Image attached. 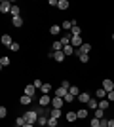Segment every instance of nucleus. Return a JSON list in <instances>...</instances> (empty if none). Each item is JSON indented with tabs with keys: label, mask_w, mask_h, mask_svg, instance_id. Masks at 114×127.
Masks as SVG:
<instances>
[{
	"label": "nucleus",
	"mask_w": 114,
	"mask_h": 127,
	"mask_svg": "<svg viewBox=\"0 0 114 127\" xmlns=\"http://www.w3.org/2000/svg\"><path fill=\"white\" fill-rule=\"evenodd\" d=\"M61 87H65V89H71V84H69L67 80H63V82H61Z\"/></svg>",
	"instance_id": "40"
},
{
	"label": "nucleus",
	"mask_w": 114,
	"mask_h": 127,
	"mask_svg": "<svg viewBox=\"0 0 114 127\" xmlns=\"http://www.w3.org/2000/svg\"><path fill=\"white\" fill-rule=\"evenodd\" d=\"M51 49H53V51H63V44H61V40H57V42H53V46H51Z\"/></svg>",
	"instance_id": "19"
},
{
	"label": "nucleus",
	"mask_w": 114,
	"mask_h": 127,
	"mask_svg": "<svg viewBox=\"0 0 114 127\" xmlns=\"http://www.w3.org/2000/svg\"><path fill=\"white\" fill-rule=\"evenodd\" d=\"M6 114H8V110H6V106H0V118H2V120L6 118Z\"/></svg>",
	"instance_id": "38"
},
{
	"label": "nucleus",
	"mask_w": 114,
	"mask_h": 127,
	"mask_svg": "<svg viewBox=\"0 0 114 127\" xmlns=\"http://www.w3.org/2000/svg\"><path fill=\"white\" fill-rule=\"evenodd\" d=\"M89 51H91V44H82V48L76 49V55H82V53L89 55Z\"/></svg>",
	"instance_id": "3"
},
{
	"label": "nucleus",
	"mask_w": 114,
	"mask_h": 127,
	"mask_svg": "<svg viewBox=\"0 0 114 127\" xmlns=\"http://www.w3.org/2000/svg\"><path fill=\"white\" fill-rule=\"evenodd\" d=\"M87 108H89V110H95V108H99V102H97V99H89V102H87Z\"/></svg>",
	"instance_id": "13"
},
{
	"label": "nucleus",
	"mask_w": 114,
	"mask_h": 127,
	"mask_svg": "<svg viewBox=\"0 0 114 127\" xmlns=\"http://www.w3.org/2000/svg\"><path fill=\"white\" fill-rule=\"evenodd\" d=\"M63 99H61V97H53V99H51V108H59L61 110V106H63Z\"/></svg>",
	"instance_id": "7"
},
{
	"label": "nucleus",
	"mask_w": 114,
	"mask_h": 127,
	"mask_svg": "<svg viewBox=\"0 0 114 127\" xmlns=\"http://www.w3.org/2000/svg\"><path fill=\"white\" fill-rule=\"evenodd\" d=\"M78 57H80L82 63H87V61H89V55H86V53H82V55H78Z\"/></svg>",
	"instance_id": "37"
},
{
	"label": "nucleus",
	"mask_w": 114,
	"mask_h": 127,
	"mask_svg": "<svg viewBox=\"0 0 114 127\" xmlns=\"http://www.w3.org/2000/svg\"><path fill=\"white\" fill-rule=\"evenodd\" d=\"M25 123H27V120H25V116H19V118H17V120H15V125H17V127H23V125H25Z\"/></svg>",
	"instance_id": "24"
},
{
	"label": "nucleus",
	"mask_w": 114,
	"mask_h": 127,
	"mask_svg": "<svg viewBox=\"0 0 114 127\" xmlns=\"http://www.w3.org/2000/svg\"><path fill=\"white\" fill-rule=\"evenodd\" d=\"M107 101H110V102L114 101V91H110V93H107Z\"/></svg>",
	"instance_id": "42"
},
{
	"label": "nucleus",
	"mask_w": 114,
	"mask_h": 127,
	"mask_svg": "<svg viewBox=\"0 0 114 127\" xmlns=\"http://www.w3.org/2000/svg\"><path fill=\"white\" fill-rule=\"evenodd\" d=\"M103 89L107 91V93H110V91H114V82H110L109 78L103 80Z\"/></svg>",
	"instance_id": "4"
},
{
	"label": "nucleus",
	"mask_w": 114,
	"mask_h": 127,
	"mask_svg": "<svg viewBox=\"0 0 114 127\" xmlns=\"http://www.w3.org/2000/svg\"><path fill=\"white\" fill-rule=\"evenodd\" d=\"M71 46H72L74 49L82 48V36H72V38H71Z\"/></svg>",
	"instance_id": "5"
},
{
	"label": "nucleus",
	"mask_w": 114,
	"mask_h": 127,
	"mask_svg": "<svg viewBox=\"0 0 114 127\" xmlns=\"http://www.w3.org/2000/svg\"><path fill=\"white\" fill-rule=\"evenodd\" d=\"M109 127H114V120H109Z\"/></svg>",
	"instance_id": "43"
},
{
	"label": "nucleus",
	"mask_w": 114,
	"mask_h": 127,
	"mask_svg": "<svg viewBox=\"0 0 114 127\" xmlns=\"http://www.w3.org/2000/svg\"><path fill=\"white\" fill-rule=\"evenodd\" d=\"M95 95H97L99 99H103V97H107V91H105L103 87H101V89H97V93H95Z\"/></svg>",
	"instance_id": "35"
},
{
	"label": "nucleus",
	"mask_w": 114,
	"mask_h": 127,
	"mask_svg": "<svg viewBox=\"0 0 114 127\" xmlns=\"http://www.w3.org/2000/svg\"><path fill=\"white\" fill-rule=\"evenodd\" d=\"M65 118H67V122H76V118H78V114H76V112H67L65 114Z\"/></svg>",
	"instance_id": "14"
},
{
	"label": "nucleus",
	"mask_w": 114,
	"mask_h": 127,
	"mask_svg": "<svg viewBox=\"0 0 114 127\" xmlns=\"http://www.w3.org/2000/svg\"><path fill=\"white\" fill-rule=\"evenodd\" d=\"M31 101H33V97H29V95H23L21 99H19V102H21L23 106H29V104H31Z\"/></svg>",
	"instance_id": "15"
},
{
	"label": "nucleus",
	"mask_w": 114,
	"mask_h": 127,
	"mask_svg": "<svg viewBox=\"0 0 114 127\" xmlns=\"http://www.w3.org/2000/svg\"><path fill=\"white\" fill-rule=\"evenodd\" d=\"M34 87H36V89H42V85H44V82H40V80H34Z\"/></svg>",
	"instance_id": "39"
},
{
	"label": "nucleus",
	"mask_w": 114,
	"mask_h": 127,
	"mask_svg": "<svg viewBox=\"0 0 114 127\" xmlns=\"http://www.w3.org/2000/svg\"><path fill=\"white\" fill-rule=\"evenodd\" d=\"M49 32H51L53 36H57V34L61 32V25H51V27H49Z\"/></svg>",
	"instance_id": "18"
},
{
	"label": "nucleus",
	"mask_w": 114,
	"mask_h": 127,
	"mask_svg": "<svg viewBox=\"0 0 114 127\" xmlns=\"http://www.w3.org/2000/svg\"><path fill=\"white\" fill-rule=\"evenodd\" d=\"M10 13H11V15H13V17H19V6H11Z\"/></svg>",
	"instance_id": "28"
},
{
	"label": "nucleus",
	"mask_w": 114,
	"mask_h": 127,
	"mask_svg": "<svg viewBox=\"0 0 114 127\" xmlns=\"http://www.w3.org/2000/svg\"><path fill=\"white\" fill-rule=\"evenodd\" d=\"M10 10H11V2H8V0H2V2H0V11H2V13H8Z\"/></svg>",
	"instance_id": "6"
},
{
	"label": "nucleus",
	"mask_w": 114,
	"mask_h": 127,
	"mask_svg": "<svg viewBox=\"0 0 114 127\" xmlns=\"http://www.w3.org/2000/svg\"><path fill=\"white\" fill-rule=\"evenodd\" d=\"M99 108H101V110H107V108H109V101H107V99L99 101Z\"/></svg>",
	"instance_id": "31"
},
{
	"label": "nucleus",
	"mask_w": 114,
	"mask_h": 127,
	"mask_svg": "<svg viewBox=\"0 0 114 127\" xmlns=\"http://www.w3.org/2000/svg\"><path fill=\"white\" fill-rule=\"evenodd\" d=\"M61 114H63V112H61L59 108H51V110H49V118H55V120H59Z\"/></svg>",
	"instance_id": "10"
},
{
	"label": "nucleus",
	"mask_w": 114,
	"mask_h": 127,
	"mask_svg": "<svg viewBox=\"0 0 114 127\" xmlns=\"http://www.w3.org/2000/svg\"><path fill=\"white\" fill-rule=\"evenodd\" d=\"M38 123H40V125H48V116H38Z\"/></svg>",
	"instance_id": "32"
},
{
	"label": "nucleus",
	"mask_w": 114,
	"mask_h": 127,
	"mask_svg": "<svg viewBox=\"0 0 114 127\" xmlns=\"http://www.w3.org/2000/svg\"><path fill=\"white\" fill-rule=\"evenodd\" d=\"M49 57L53 59V61H57V63H61V61H65V51H49Z\"/></svg>",
	"instance_id": "2"
},
{
	"label": "nucleus",
	"mask_w": 114,
	"mask_h": 127,
	"mask_svg": "<svg viewBox=\"0 0 114 127\" xmlns=\"http://www.w3.org/2000/svg\"><path fill=\"white\" fill-rule=\"evenodd\" d=\"M69 93H71V95H74V97H78V95H80V89H78L76 85H71V89H69Z\"/></svg>",
	"instance_id": "27"
},
{
	"label": "nucleus",
	"mask_w": 114,
	"mask_h": 127,
	"mask_svg": "<svg viewBox=\"0 0 114 127\" xmlns=\"http://www.w3.org/2000/svg\"><path fill=\"white\" fill-rule=\"evenodd\" d=\"M89 127H101V120H97V118H93L91 122H89Z\"/></svg>",
	"instance_id": "34"
},
{
	"label": "nucleus",
	"mask_w": 114,
	"mask_h": 127,
	"mask_svg": "<svg viewBox=\"0 0 114 127\" xmlns=\"http://www.w3.org/2000/svg\"><path fill=\"white\" fill-rule=\"evenodd\" d=\"M76 114H78V118H80V120H84V118H87V114H89V108H80Z\"/></svg>",
	"instance_id": "16"
},
{
	"label": "nucleus",
	"mask_w": 114,
	"mask_h": 127,
	"mask_svg": "<svg viewBox=\"0 0 114 127\" xmlns=\"http://www.w3.org/2000/svg\"><path fill=\"white\" fill-rule=\"evenodd\" d=\"M11 23H13V27H21V25H23L21 15H19V17H13V19H11Z\"/></svg>",
	"instance_id": "26"
},
{
	"label": "nucleus",
	"mask_w": 114,
	"mask_h": 127,
	"mask_svg": "<svg viewBox=\"0 0 114 127\" xmlns=\"http://www.w3.org/2000/svg\"><path fill=\"white\" fill-rule=\"evenodd\" d=\"M48 125L49 127H59V120H55V118H48Z\"/></svg>",
	"instance_id": "23"
},
{
	"label": "nucleus",
	"mask_w": 114,
	"mask_h": 127,
	"mask_svg": "<svg viewBox=\"0 0 114 127\" xmlns=\"http://www.w3.org/2000/svg\"><path fill=\"white\" fill-rule=\"evenodd\" d=\"M78 99H80V102H89V99H91V97H89V93H86V91H82L80 95H78Z\"/></svg>",
	"instance_id": "11"
},
{
	"label": "nucleus",
	"mask_w": 114,
	"mask_h": 127,
	"mask_svg": "<svg viewBox=\"0 0 114 127\" xmlns=\"http://www.w3.org/2000/svg\"><path fill=\"white\" fill-rule=\"evenodd\" d=\"M10 63H11V61H10V57H6V55H4L2 59H0V66H8Z\"/></svg>",
	"instance_id": "30"
},
{
	"label": "nucleus",
	"mask_w": 114,
	"mask_h": 127,
	"mask_svg": "<svg viewBox=\"0 0 114 127\" xmlns=\"http://www.w3.org/2000/svg\"><path fill=\"white\" fill-rule=\"evenodd\" d=\"M57 8H59V10H67V8H69V2H67V0H59Z\"/></svg>",
	"instance_id": "29"
},
{
	"label": "nucleus",
	"mask_w": 114,
	"mask_h": 127,
	"mask_svg": "<svg viewBox=\"0 0 114 127\" xmlns=\"http://www.w3.org/2000/svg\"><path fill=\"white\" fill-rule=\"evenodd\" d=\"M23 127H34V123H25Z\"/></svg>",
	"instance_id": "44"
},
{
	"label": "nucleus",
	"mask_w": 114,
	"mask_h": 127,
	"mask_svg": "<svg viewBox=\"0 0 114 127\" xmlns=\"http://www.w3.org/2000/svg\"><path fill=\"white\" fill-rule=\"evenodd\" d=\"M10 48H11V51H19V44H17V42H13V44L10 46Z\"/></svg>",
	"instance_id": "41"
},
{
	"label": "nucleus",
	"mask_w": 114,
	"mask_h": 127,
	"mask_svg": "<svg viewBox=\"0 0 114 127\" xmlns=\"http://www.w3.org/2000/svg\"><path fill=\"white\" fill-rule=\"evenodd\" d=\"M34 93H36V87H34L33 84H29V85H25V95H29V97H33Z\"/></svg>",
	"instance_id": "9"
},
{
	"label": "nucleus",
	"mask_w": 114,
	"mask_h": 127,
	"mask_svg": "<svg viewBox=\"0 0 114 127\" xmlns=\"http://www.w3.org/2000/svg\"><path fill=\"white\" fill-rule=\"evenodd\" d=\"M2 44H4V46H11V44H13L10 34H4V36H2Z\"/></svg>",
	"instance_id": "20"
},
{
	"label": "nucleus",
	"mask_w": 114,
	"mask_h": 127,
	"mask_svg": "<svg viewBox=\"0 0 114 127\" xmlns=\"http://www.w3.org/2000/svg\"><path fill=\"white\" fill-rule=\"evenodd\" d=\"M74 99H76L74 95H71V93H67V95H65V99H63V101H65V102H72V101H74Z\"/></svg>",
	"instance_id": "36"
},
{
	"label": "nucleus",
	"mask_w": 114,
	"mask_h": 127,
	"mask_svg": "<svg viewBox=\"0 0 114 127\" xmlns=\"http://www.w3.org/2000/svg\"><path fill=\"white\" fill-rule=\"evenodd\" d=\"M40 91H42V95H48L49 91H51V84H44V85H42V89H40Z\"/></svg>",
	"instance_id": "22"
},
{
	"label": "nucleus",
	"mask_w": 114,
	"mask_h": 127,
	"mask_svg": "<svg viewBox=\"0 0 114 127\" xmlns=\"http://www.w3.org/2000/svg\"><path fill=\"white\" fill-rule=\"evenodd\" d=\"M95 118H97V120H103V118H105V110L97 108V110H95Z\"/></svg>",
	"instance_id": "33"
},
{
	"label": "nucleus",
	"mask_w": 114,
	"mask_h": 127,
	"mask_svg": "<svg viewBox=\"0 0 114 127\" xmlns=\"http://www.w3.org/2000/svg\"><path fill=\"white\" fill-rule=\"evenodd\" d=\"M112 40H114V32H112Z\"/></svg>",
	"instance_id": "45"
},
{
	"label": "nucleus",
	"mask_w": 114,
	"mask_h": 127,
	"mask_svg": "<svg viewBox=\"0 0 114 127\" xmlns=\"http://www.w3.org/2000/svg\"><path fill=\"white\" fill-rule=\"evenodd\" d=\"M23 116H25L27 123H34V122H38V112H36V110H29V112H25Z\"/></svg>",
	"instance_id": "1"
},
{
	"label": "nucleus",
	"mask_w": 114,
	"mask_h": 127,
	"mask_svg": "<svg viewBox=\"0 0 114 127\" xmlns=\"http://www.w3.org/2000/svg\"><path fill=\"white\" fill-rule=\"evenodd\" d=\"M67 93H69V89H65V87H59V89L55 91V97H61V99H65Z\"/></svg>",
	"instance_id": "17"
},
{
	"label": "nucleus",
	"mask_w": 114,
	"mask_h": 127,
	"mask_svg": "<svg viewBox=\"0 0 114 127\" xmlns=\"http://www.w3.org/2000/svg\"><path fill=\"white\" fill-rule=\"evenodd\" d=\"M46 127H49V125H46Z\"/></svg>",
	"instance_id": "46"
},
{
	"label": "nucleus",
	"mask_w": 114,
	"mask_h": 127,
	"mask_svg": "<svg viewBox=\"0 0 114 127\" xmlns=\"http://www.w3.org/2000/svg\"><path fill=\"white\" fill-rule=\"evenodd\" d=\"M49 104H51V97H49V95H42V97H40V106L46 108V106H49Z\"/></svg>",
	"instance_id": "8"
},
{
	"label": "nucleus",
	"mask_w": 114,
	"mask_h": 127,
	"mask_svg": "<svg viewBox=\"0 0 114 127\" xmlns=\"http://www.w3.org/2000/svg\"><path fill=\"white\" fill-rule=\"evenodd\" d=\"M72 27H74V21H63L61 23V29H63V31H72Z\"/></svg>",
	"instance_id": "12"
},
{
	"label": "nucleus",
	"mask_w": 114,
	"mask_h": 127,
	"mask_svg": "<svg viewBox=\"0 0 114 127\" xmlns=\"http://www.w3.org/2000/svg\"><path fill=\"white\" fill-rule=\"evenodd\" d=\"M71 34H72V36H80V34H82V29L78 25H74V27H72V31H71Z\"/></svg>",
	"instance_id": "21"
},
{
	"label": "nucleus",
	"mask_w": 114,
	"mask_h": 127,
	"mask_svg": "<svg viewBox=\"0 0 114 127\" xmlns=\"http://www.w3.org/2000/svg\"><path fill=\"white\" fill-rule=\"evenodd\" d=\"M63 51H65V55H72V53H76V49L72 48V46H65V48H63Z\"/></svg>",
	"instance_id": "25"
}]
</instances>
